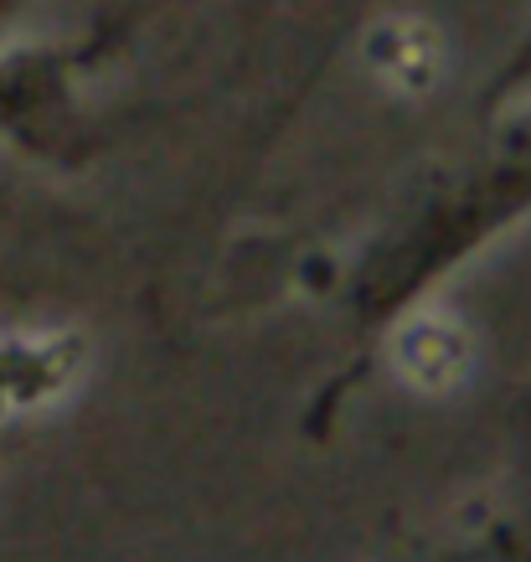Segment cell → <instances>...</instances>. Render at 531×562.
<instances>
[{
  "instance_id": "cell-1",
  "label": "cell",
  "mask_w": 531,
  "mask_h": 562,
  "mask_svg": "<svg viewBox=\"0 0 531 562\" xmlns=\"http://www.w3.org/2000/svg\"><path fill=\"white\" fill-rule=\"evenodd\" d=\"M366 68L397 93H429L444 78V42L423 16H387L366 32Z\"/></svg>"
},
{
  "instance_id": "cell-2",
  "label": "cell",
  "mask_w": 531,
  "mask_h": 562,
  "mask_svg": "<svg viewBox=\"0 0 531 562\" xmlns=\"http://www.w3.org/2000/svg\"><path fill=\"white\" fill-rule=\"evenodd\" d=\"M397 361L413 382H429V387H449L454 376H464L470 367V341L454 321H413L397 341Z\"/></svg>"
}]
</instances>
